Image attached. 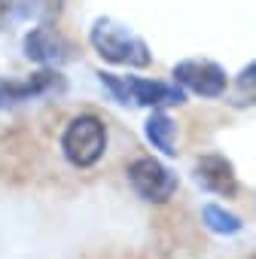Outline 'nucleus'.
<instances>
[{
	"label": "nucleus",
	"instance_id": "nucleus-1",
	"mask_svg": "<svg viewBox=\"0 0 256 259\" xmlns=\"http://www.w3.org/2000/svg\"><path fill=\"white\" fill-rule=\"evenodd\" d=\"M89 43L92 49L110 61V64H122V67H147L153 61V52L147 46L144 37H138L128 25L104 16V19H95L92 31H89Z\"/></svg>",
	"mask_w": 256,
	"mask_h": 259
},
{
	"label": "nucleus",
	"instance_id": "nucleus-2",
	"mask_svg": "<svg viewBox=\"0 0 256 259\" xmlns=\"http://www.w3.org/2000/svg\"><path fill=\"white\" fill-rule=\"evenodd\" d=\"M101 85L119 101V104H135V107H174L186 101V92L174 82L144 79V76H116V73H98Z\"/></svg>",
	"mask_w": 256,
	"mask_h": 259
},
{
	"label": "nucleus",
	"instance_id": "nucleus-3",
	"mask_svg": "<svg viewBox=\"0 0 256 259\" xmlns=\"http://www.w3.org/2000/svg\"><path fill=\"white\" fill-rule=\"evenodd\" d=\"M104 150H107V125L92 113L73 116L61 132V153L73 168L98 165Z\"/></svg>",
	"mask_w": 256,
	"mask_h": 259
},
{
	"label": "nucleus",
	"instance_id": "nucleus-4",
	"mask_svg": "<svg viewBox=\"0 0 256 259\" xmlns=\"http://www.w3.org/2000/svg\"><path fill=\"white\" fill-rule=\"evenodd\" d=\"M128 183H132V189L144 198V201H150V204H165L174 192H177V186H180V180H177V174L171 171V168H165L159 159H153V156H141V159H135L132 165H128Z\"/></svg>",
	"mask_w": 256,
	"mask_h": 259
},
{
	"label": "nucleus",
	"instance_id": "nucleus-5",
	"mask_svg": "<svg viewBox=\"0 0 256 259\" xmlns=\"http://www.w3.org/2000/svg\"><path fill=\"white\" fill-rule=\"evenodd\" d=\"M64 89V76L55 70V67H43L31 76H22V79H0V110H13V107H22L28 101H37V98H46V95H55Z\"/></svg>",
	"mask_w": 256,
	"mask_h": 259
},
{
	"label": "nucleus",
	"instance_id": "nucleus-6",
	"mask_svg": "<svg viewBox=\"0 0 256 259\" xmlns=\"http://www.w3.org/2000/svg\"><path fill=\"white\" fill-rule=\"evenodd\" d=\"M171 76L183 92H192L201 98H220L229 85L226 70L214 61H204V58H186V61L174 64Z\"/></svg>",
	"mask_w": 256,
	"mask_h": 259
},
{
	"label": "nucleus",
	"instance_id": "nucleus-7",
	"mask_svg": "<svg viewBox=\"0 0 256 259\" xmlns=\"http://www.w3.org/2000/svg\"><path fill=\"white\" fill-rule=\"evenodd\" d=\"M22 49H25V58H28V61L43 64V67H61V64L70 58V46H67V40L52 28V22L34 25V28L25 34Z\"/></svg>",
	"mask_w": 256,
	"mask_h": 259
},
{
	"label": "nucleus",
	"instance_id": "nucleus-8",
	"mask_svg": "<svg viewBox=\"0 0 256 259\" xmlns=\"http://www.w3.org/2000/svg\"><path fill=\"white\" fill-rule=\"evenodd\" d=\"M192 174H195V183H198L201 189L214 192V195L232 198V195L238 192L235 168H232V162H229L226 156H220V153H204V156L195 162Z\"/></svg>",
	"mask_w": 256,
	"mask_h": 259
},
{
	"label": "nucleus",
	"instance_id": "nucleus-9",
	"mask_svg": "<svg viewBox=\"0 0 256 259\" xmlns=\"http://www.w3.org/2000/svg\"><path fill=\"white\" fill-rule=\"evenodd\" d=\"M147 141L162 153V156H177V125L168 113L156 110L150 119H147Z\"/></svg>",
	"mask_w": 256,
	"mask_h": 259
},
{
	"label": "nucleus",
	"instance_id": "nucleus-10",
	"mask_svg": "<svg viewBox=\"0 0 256 259\" xmlns=\"http://www.w3.org/2000/svg\"><path fill=\"white\" fill-rule=\"evenodd\" d=\"M61 13V0H16V19L19 22H55Z\"/></svg>",
	"mask_w": 256,
	"mask_h": 259
},
{
	"label": "nucleus",
	"instance_id": "nucleus-11",
	"mask_svg": "<svg viewBox=\"0 0 256 259\" xmlns=\"http://www.w3.org/2000/svg\"><path fill=\"white\" fill-rule=\"evenodd\" d=\"M201 223L210 232H217V235H235V232H241V217H235L223 204H204L201 207Z\"/></svg>",
	"mask_w": 256,
	"mask_h": 259
},
{
	"label": "nucleus",
	"instance_id": "nucleus-12",
	"mask_svg": "<svg viewBox=\"0 0 256 259\" xmlns=\"http://www.w3.org/2000/svg\"><path fill=\"white\" fill-rule=\"evenodd\" d=\"M13 22H19L16 19V0H0V31Z\"/></svg>",
	"mask_w": 256,
	"mask_h": 259
},
{
	"label": "nucleus",
	"instance_id": "nucleus-13",
	"mask_svg": "<svg viewBox=\"0 0 256 259\" xmlns=\"http://www.w3.org/2000/svg\"><path fill=\"white\" fill-rule=\"evenodd\" d=\"M238 82H241V85H256V61L241 70V79H238Z\"/></svg>",
	"mask_w": 256,
	"mask_h": 259
},
{
	"label": "nucleus",
	"instance_id": "nucleus-14",
	"mask_svg": "<svg viewBox=\"0 0 256 259\" xmlns=\"http://www.w3.org/2000/svg\"><path fill=\"white\" fill-rule=\"evenodd\" d=\"M250 259H256V253H253V256H250Z\"/></svg>",
	"mask_w": 256,
	"mask_h": 259
}]
</instances>
